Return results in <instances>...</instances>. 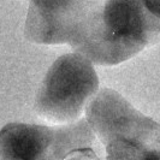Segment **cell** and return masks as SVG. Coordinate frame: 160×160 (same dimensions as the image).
<instances>
[{"mask_svg":"<svg viewBox=\"0 0 160 160\" xmlns=\"http://www.w3.org/2000/svg\"><path fill=\"white\" fill-rule=\"evenodd\" d=\"M87 119L58 127L10 123L0 130V160H65L94 142Z\"/></svg>","mask_w":160,"mask_h":160,"instance_id":"277c9868","label":"cell"},{"mask_svg":"<svg viewBox=\"0 0 160 160\" xmlns=\"http://www.w3.org/2000/svg\"><path fill=\"white\" fill-rule=\"evenodd\" d=\"M146 8L160 21V0H142Z\"/></svg>","mask_w":160,"mask_h":160,"instance_id":"52a82bcc","label":"cell"},{"mask_svg":"<svg viewBox=\"0 0 160 160\" xmlns=\"http://www.w3.org/2000/svg\"><path fill=\"white\" fill-rule=\"evenodd\" d=\"M86 0H29L24 36L38 45L70 43Z\"/></svg>","mask_w":160,"mask_h":160,"instance_id":"5b68a950","label":"cell"},{"mask_svg":"<svg viewBox=\"0 0 160 160\" xmlns=\"http://www.w3.org/2000/svg\"><path fill=\"white\" fill-rule=\"evenodd\" d=\"M160 40V21L142 0H86L71 42L98 65H117Z\"/></svg>","mask_w":160,"mask_h":160,"instance_id":"6da1fadb","label":"cell"},{"mask_svg":"<svg viewBox=\"0 0 160 160\" xmlns=\"http://www.w3.org/2000/svg\"><path fill=\"white\" fill-rule=\"evenodd\" d=\"M65 160H100L90 148H83L73 152Z\"/></svg>","mask_w":160,"mask_h":160,"instance_id":"8992f818","label":"cell"},{"mask_svg":"<svg viewBox=\"0 0 160 160\" xmlns=\"http://www.w3.org/2000/svg\"><path fill=\"white\" fill-rule=\"evenodd\" d=\"M104 143L106 160H160V124L138 112L118 92L102 89L86 108Z\"/></svg>","mask_w":160,"mask_h":160,"instance_id":"7a4b0ae2","label":"cell"},{"mask_svg":"<svg viewBox=\"0 0 160 160\" xmlns=\"http://www.w3.org/2000/svg\"><path fill=\"white\" fill-rule=\"evenodd\" d=\"M99 89L92 62L78 53L58 58L47 71L35 98V111L49 122H73Z\"/></svg>","mask_w":160,"mask_h":160,"instance_id":"3957f363","label":"cell"}]
</instances>
